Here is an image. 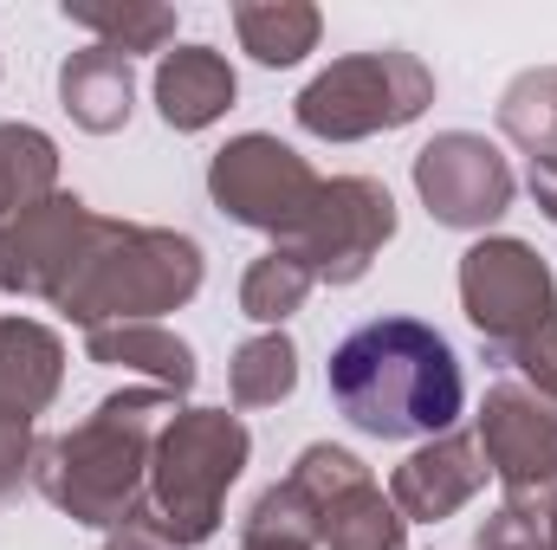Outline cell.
Here are the masks:
<instances>
[{
    "label": "cell",
    "instance_id": "obj_1",
    "mask_svg": "<svg viewBox=\"0 0 557 550\" xmlns=\"http://www.w3.org/2000/svg\"><path fill=\"white\" fill-rule=\"evenodd\" d=\"M337 414L370 440H434L467 409V370L454 343L421 317H370L324 363Z\"/></svg>",
    "mask_w": 557,
    "mask_h": 550
},
{
    "label": "cell",
    "instance_id": "obj_2",
    "mask_svg": "<svg viewBox=\"0 0 557 550\" xmlns=\"http://www.w3.org/2000/svg\"><path fill=\"white\" fill-rule=\"evenodd\" d=\"M182 396L131 383L117 396H104L65 434H46L33 453V486L52 512H65L72 525L91 532H117L124 518H137L149 505V460L162 427L175 421Z\"/></svg>",
    "mask_w": 557,
    "mask_h": 550
},
{
    "label": "cell",
    "instance_id": "obj_3",
    "mask_svg": "<svg viewBox=\"0 0 557 550\" xmlns=\"http://www.w3.org/2000/svg\"><path fill=\"white\" fill-rule=\"evenodd\" d=\"M208 278V253L182 227H149V221H104L91 227L78 266L52 311H65L78 330L104 324H162V311H182Z\"/></svg>",
    "mask_w": 557,
    "mask_h": 550
},
{
    "label": "cell",
    "instance_id": "obj_4",
    "mask_svg": "<svg viewBox=\"0 0 557 550\" xmlns=\"http://www.w3.org/2000/svg\"><path fill=\"white\" fill-rule=\"evenodd\" d=\"M253 460V434L247 421L227 409H175V421L156 440L149 460V512L169 525V538L182 550H201L221 518H227V492Z\"/></svg>",
    "mask_w": 557,
    "mask_h": 550
},
{
    "label": "cell",
    "instance_id": "obj_5",
    "mask_svg": "<svg viewBox=\"0 0 557 550\" xmlns=\"http://www.w3.org/2000/svg\"><path fill=\"white\" fill-rule=\"evenodd\" d=\"M428 104H434L428 59L409 52V46H370V52L331 59L292 98V117L318 142H363V137H389V130L421 124Z\"/></svg>",
    "mask_w": 557,
    "mask_h": 550
},
{
    "label": "cell",
    "instance_id": "obj_6",
    "mask_svg": "<svg viewBox=\"0 0 557 550\" xmlns=\"http://www.w3.org/2000/svg\"><path fill=\"white\" fill-rule=\"evenodd\" d=\"M318 188H324V175H318L292 142L267 137V130L227 137L208 155V201H214L234 227L267 234L273 247H292V240H298V227H305L311 208H318Z\"/></svg>",
    "mask_w": 557,
    "mask_h": 550
},
{
    "label": "cell",
    "instance_id": "obj_7",
    "mask_svg": "<svg viewBox=\"0 0 557 550\" xmlns=\"http://www.w3.org/2000/svg\"><path fill=\"white\" fill-rule=\"evenodd\" d=\"M460 311L480 330V343L493 350V363L506 350H519L539 324L557 317V278L545 253L532 240L512 234H486L460 253Z\"/></svg>",
    "mask_w": 557,
    "mask_h": 550
},
{
    "label": "cell",
    "instance_id": "obj_8",
    "mask_svg": "<svg viewBox=\"0 0 557 550\" xmlns=\"http://www.w3.org/2000/svg\"><path fill=\"white\" fill-rule=\"evenodd\" d=\"M292 479L318 505V545L324 550H409V518L376 486V473L331 440H311L292 460Z\"/></svg>",
    "mask_w": 557,
    "mask_h": 550
},
{
    "label": "cell",
    "instance_id": "obj_9",
    "mask_svg": "<svg viewBox=\"0 0 557 550\" xmlns=\"http://www.w3.org/2000/svg\"><path fill=\"white\" fill-rule=\"evenodd\" d=\"M416 195L441 227L486 234L519 201V175L499 155V142H486L480 130H434L416 149Z\"/></svg>",
    "mask_w": 557,
    "mask_h": 550
},
{
    "label": "cell",
    "instance_id": "obj_10",
    "mask_svg": "<svg viewBox=\"0 0 557 550\" xmlns=\"http://www.w3.org/2000/svg\"><path fill=\"white\" fill-rule=\"evenodd\" d=\"M389 240H396V195L376 175H331L292 247L305 253L318 285H357Z\"/></svg>",
    "mask_w": 557,
    "mask_h": 550
},
{
    "label": "cell",
    "instance_id": "obj_11",
    "mask_svg": "<svg viewBox=\"0 0 557 550\" xmlns=\"http://www.w3.org/2000/svg\"><path fill=\"white\" fill-rule=\"evenodd\" d=\"M91 227H98V208H91L85 195H72V188H59V195H46L39 208L13 214V221L0 227V291L52 304V298L65 291L72 266H78Z\"/></svg>",
    "mask_w": 557,
    "mask_h": 550
},
{
    "label": "cell",
    "instance_id": "obj_12",
    "mask_svg": "<svg viewBox=\"0 0 557 550\" xmlns=\"http://www.w3.org/2000/svg\"><path fill=\"white\" fill-rule=\"evenodd\" d=\"M473 440L486 453V473L506 486V499L557 486V409L545 396H532L519 376L486 389V402L473 414Z\"/></svg>",
    "mask_w": 557,
    "mask_h": 550
},
{
    "label": "cell",
    "instance_id": "obj_13",
    "mask_svg": "<svg viewBox=\"0 0 557 550\" xmlns=\"http://www.w3.org/2000/svg\"><path fill=\"white\" fill-rule=\"evenodd\" d=\"M486 453L473 434H434L389 473V499L409 525H441L486 492Z\"/></svg>",
    "mask_w": 557,
    "mask_h": 550
},
{
    "label": "cell",
    "instance_id": "obj_14",
    "mask_svg": "<svg viewBox=\"0 0 557 550\" xmlns=\"http://www.w3.org/2000/svg\"><path fill=\"white\" fill-rule=\"evenodd\" d=\"M149 91H156V117H162L169 130L195 137V130H208V124H221V117L234 111L240 78H234V65H227L221 46H201V39H195V46H169V52L156 59Z\"/></svg>",
    "mask_w": 557,
    "mask_h": 550
},
{
    "label": "cell",
    "instance_id": "obj_15",
    "mask_svg": "<svg viewBox=\"0 0 557 550\" xmlns=\"http://www.w3.org/2000/svg\"><path fill=\"white\" fill-rule=\"evenodd\" d=\"M59 104L78 130L91 137H117L137 111V65L111 46H78L59 65Z\"/></svg>",
    "mask_w": 557,
    "mask_h": 550
},
{
    "label": "cell",
    "instance_id": "obj_16",
    "mask_svg": "<svg viewBox=\"0 0 557 550\" xmlns=\"http://www.w3.org/2000/svg\"><path fill=\"white\" fill-rule=\"evenodd\" d=\"M85 357L98 370H131L149 389H169V396H188L201 383L195 343L175 337L169 324H104V330H85Z\"/></svg>",
    "mask_w": 557,
    "mask_h": 550
},
{
    "label": "cell",
    "instance_id": "obj_17",
    "mask_svg": "<svg viewBox=\"0 0 557 550\" xmlns=\"http://www.w3.org/2000/svg\"><path fill=\"white\" fill-rule=\"evenodd\" d=\"M65 389V343L39 317H0V409L39 414Z\"/></svg>",
    "mask_w": 557,
    "mask_h": 550
},
{
    "label": "cell",
    "instance_id": "obj_18",
    "mask_svg": "<svg viewBox=\"0 0 557 550\" xmlns=\"http://www.w3.org/2000/svg\"><path fill=\"white\" fill-rule=\"evenodd\" d=\"M318 33H324V13L311 0H240L234 7V39L253 65H298L305 52H318Z\"/></svg>",
    "mask_w": 557,
    "mask_h": 550
},
{
    "label": "cell",
    "instance_id": "obj_19",
    "mask_svg": "<svg viewBox=\"0 0 557 550\" xmlns=\"http://www.w3.org/2000/svg\"><path fill=\"white\" fill-rule=\"evenodd\" d=\"M59 195V142L39 124H0V227Z\"/></svg>",
    "mask_w": 557,
    "mask_h": 550
},
{
    "label": "cell",
    "instance_id": "obj_20",
    "mask_svg": "<svg viewBox=\"0 0 557 550\" xmlns=\"http://www.w3.org/2000/svg\"><path fill=\"white\" fill-rule=\"evenodd\" d=\"M318 291V273L305 266L298 247H267L247 273H240V317L267 324V330H285L292 311H305V298Z\"/></svg>",
    "mask_w": 557,
    "mask_h": 550
},
{
    "label": "cell",
    "instance_id": "obj_21",
    "mask_svg": "<svg viewBox=\"0 0 557 550\" xmlns=\"http://www.w3.org/2000/svg\"><path fill=\"white\" fill-rule=\"evenodd\" d=\"M59 13L78 33H91V46H111L124 59L175 46V7H156V0H124V7H78V0H65Z\"/></svg>",
    "mask_w": 557,
    "mask_h": 550
},
{
    "label": "cell",
    "instance_id": "obj_22",
    "mask_svg": "<svg viewBox=\"0 0 557 550\" xmlns=\"http://www.w3.org/2000/svg\"><path fill=\"white\" fill-rule=\"evenodd\" d=\"M292 389H298V343L285 330H260L234 350V363H227L234 409H278Z\"/></svg>",
    "mask_w": 557,
    "mask_h": 550
},
{
    "label": "cell",
    "instance_id": "obj_23",
    "mask_svg": "<svg viewBox=\"0 0 557 550\" xmlns=\"http://www.w3.org/2000/svg\"><path fill=\"white\" fill-rule=\"evenodd\" d=\"M499 137L525 162L557 155V65H532L499 91Z\"/></svg>",
    "mask_w": 557,
    "mask_h": 550
},
{
    "label": "cell",
    "instance_id": "obj_24",
    "mask_svg": "<svg viewBox=\"0 0 557 550\" xmlns=\"http://www.w3.org/2000/svg\"><path fill=\"white\" fill-rule=\"evenodd\" d=\"M240 550H318V505H311V492L292 473L247 505Z\"/></svg>",
    "mask_w": 557,
    "mask_h": 550
},
{
    "label": "cell",
    "instance_id": "obj_25",
    "mask_svg": "<svg viewBox=\"0 0 557 550\" xmlns=\"http://www.w3.org/2000/svg\"><path fill=\"white\" fill-rule=\"evenodd\" d=\"M33 453H39V427H33V414L0 409V512L20 499V486H33Z\"/></svg>",
    "mask_w": 557,
    "mask_h": 550
},
{
    "label": "cell",
    "instance_id": "obj_26",
    "mask_svg": "<svg viewBox=\"0 0 557 550\" xmlns=\"http://www.w3.org/2000/svg\"><path fill=\"white\" fill-rule=\"evenodd\" d=\"M480 550H552L545 545V525H539V499H506L499 512H486L480 525Z\"/></svg>",
    "mask_w": 557,
    "mask_h": 550
},
{
    "label": "cell",
    "instance_id": "obj_27",
    "mask_svg": "<svg viewBox=\"0 0 557 550\" xmlns=\"http://www.w3.org/2000/svg\"><path fill=\"white\" fill-rule=\"evenodd\" d=\"M499 363H512V370H519V383L557 409V317H552V324H539V330H532L519 350H506Z\"/></svg>",
    "mask_w": 557,
    "mask_h": 550
},
{
    "label": "cell",
    "instance_id": "obj_28",
    "mask_svg": "<svg viewBox=\"0 0 557 550\" xmlns=\"http://www.w3.org/2000/svg\"><path fill=\"white\" fill-rule=\"evenodd\" d=\"M104 550H182L175 538H169V525L143 505L137 518H124L117 532H104Z\"/></svg>",
    "mask_w": 557,
    "mask_h": 550
},
{
    "label": "cell",
    "instance_id": "obj_29",
    "mask_svg": "<svg viewBox=\"0 0 557 550\" xmlns=\"http://www.w3.org/2000/svg\"><path fill=\"white\" fill-rule=\"evenodd\" d=\"M525 195L539 201V214L557 227V155H532L525 162Z\"/></svg>",
    "mask_w": 557,
    "mask_h": 550
},
{
    "label": "cell",
    "instance_id": "obj_30",
    "mask_svg": "<svg viewBox=\"0 0 557 550\" xmlns=\"http://www.w3.org/2000/svg\"><path fill=\"white\" fill-rule=\"evenodd\" d=\"M539 499V525H545V545L557 550V486H545V492H532Z\"/></svg>",
    "mask_w": 557,
    "mask_h": 550
}]
</instances>
